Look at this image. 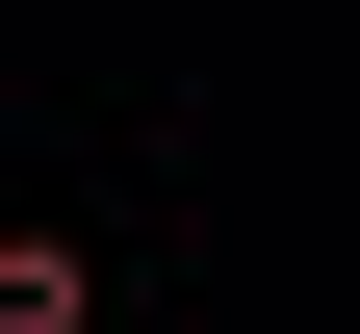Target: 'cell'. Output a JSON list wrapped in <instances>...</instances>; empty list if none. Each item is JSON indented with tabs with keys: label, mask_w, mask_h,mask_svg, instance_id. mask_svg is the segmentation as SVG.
<instances>
[{
	"label": "cell",
	"mask_w": 360,
	"mask_h": 334,
	"mask_svg": "<svg viewBox=\"0 0 360 334\" xmlns=\"http://www.w3.org/2000/svg\"><path fill=\"white\" fill-rule=\"evenodd\" d=\"M0 334H103V283H77V231H26V257H0Z\"/></svg>",
	"instance_id": "6da1fadb"
}]
</instances>
